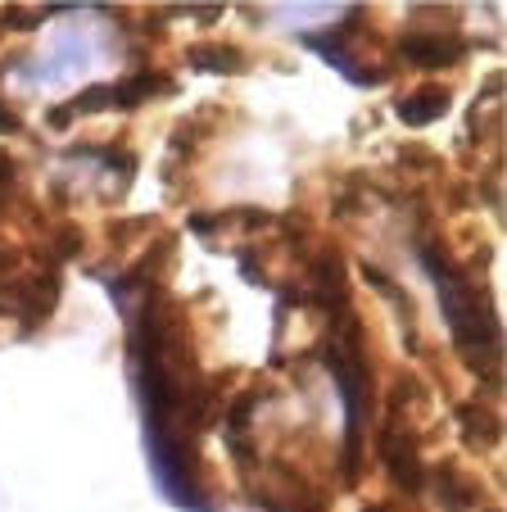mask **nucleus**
<instances>
[{
  "mask_svg": "<svg viewBox=\"0 0 507 512\" xmlns=\"http://www.w3.org/2000/svg\"><path fill=\"white\" fill-rule=\"evenodd\" d=\"M444 114H449V91H444V87H431V91L421 87L417 96H403L399 100V118L408 127L435 123V118H444Z\"/></svg>",
  "mask_w": 507,
  "mask_h": 512,
  "instance_id": "20e7f679",
  "label": "nucleus"
},
{
  "mask_svg": "<svg viewBox=\"0 0 507 512\" xmlns=\"http://www.w3.org/2000/svg\"><path fill=\"white\" fill-rule=\"evenodd\" d=\"M449 41H458V37H435V32H426V37H403V55L412 59V64H426V68H444V64H458L462 59V50H440V46H449Z\"/></svg>",
  "mask_w": 507,
  "mask_h": 512,
  "instance_id": "39448f33",
  "label": "nucleus"
},
{
  "mask_svg": "<svg viewBox=\"0 0 507 512\" xmlns=\"http://www.w3.org/2000/svg\"><path fill=\"white\" fill-rule=\"evenodd\" d=\"M0 132H14V118L5 114V109H0Z\"/></svg>",
  "mask_w": 507,
  "mask_h": 512,
  "instance_id": "6e6552de",
  "label": "nucleus"
},
{
  "mask_svg": "<svg viewBox=\"0 0 507 512\" xmlns=\"http://www.w3.org/2000/svg\"><path fill=\"white\" fill-rule=\"evenodd\" d=\"M91 68V50H87V37L82 32H68L64 41H55L50 59L32 64V78H46V82H59V78H77Z\"/></svg>",
  "mask_w": 507,
  "mask_h": 512,
  "instance_id": "7ed1b4c3",
  "label": "nucleus"
},
{
  "mask_svg": "<svg viewBox=\"0 0 507 512\" xmlns=\"http://www.w3.org/2000/svg\"><path fill=\"white\" fill-rule=\"evenodd\" d=\"M191 64H195V68H209V73H236L240 59L231 55V50H195Z\"/></svg>",
  "mask_w": 507,
  "mask_h": 512,
  "instance_id": "0eeeda50",
  "label": "nucleus"
},
{
  "mask_svg": "<svg viewBox=\"0 0 507 512\" xmlns=\"http://www.w3.org/2000/svg\"><path fill=\"white\" fill-rule=\"evenodd\" d=\"M385 463H390L394 481H399L403 490H421L426 467H421V458H417V449L412 445H403V440H390V435H385Z\"/></svg>",
  "mask_w": 507,
  "mask_h": 512,
  "instance_id": "423d86ee",
  "label": "nucleus"
},
{
  "mask_svg": "<svg viewBox=\"0 0 507 512\" xmlns=\"http://www.w3.org/2000/svg\"><path fill=\"white\" fill-rule=\"evenodd\" d=\"M105 286L136 295V309L123 304V313L127 327H132V395L136 408H141V435L154 485L177 508L209 512V494L195 481V454H191V426L200 422V395H195V386L177 381L173 372L168 318H163L159 290L145 281V272H132L127 281L105 277Z\"/></svg>",
  "mask_w": 507,
  "mask_h": 512,
  "instance_id": "f257e3e1",
  "label": "nucleus"
},
{
  "mask_svg": "<svg viewBox=\"0 0 507 512\" xmlns=\"http://www.w3.org/2000/svg\"><path fill=\"white\" fill-rule=\"evenodd\" d=\"M417 263L431 277L435 295H440V313L449 322L458 349L471 358V368L480 377H489L498 358V322H494L489 290L480 281H471L453 259H444V250L435 241H417Z\"/></svg>",
  "mask_w": 507,
  "mask_h": 512,
  "instance_id": "f03ea898",
  "label": "nucleus"
}]
</instances>
